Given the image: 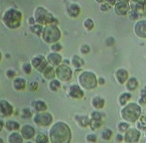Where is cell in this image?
Listing matches in <instances>:
<instances>
[{
    "mask_svg": "<svg viewBox=\"0 0 146 143\" xmlns=\"http://www.w3.org/2000/svg\"><path fill=\"white\" fill-rule=\"evenodd\" d=\"M50 139L52 143H58L61 141L60 138H70V132L67 125L63 123H57L51 128L50 131Z\"/></svg>",
    "mask_w": 146,
    "mask_h": 143,
    "instance_id": "cell-1",
    "label": "cell"
},
{
    "mask_svg": "<svg viewBox=\"0 0 146 143\" xmlns=\"http://www.w3.org/2000/svg\"><path fill=\"white\" fill-rule=\"evenodd\" d=\"M22 19V14L18 10L11 8L5 13L3 16V22L10 29H16L18 27Z\"/></svg>",
    "mask_w": 146,
    "mask_h": 143,
    "instance_id": "cell-2",
    "label": "cell"
},
{
    "mask_svg": "<svg viewBox=\"0 0 146 143\" xmlns=\"http://www.w3.org/2000/svg\"><path fill=\"white\" fill-rule=\"evenodd\" d=\"M34 19L40 25H55L56 19L42 7H38L34 13Z\"/></svg>",
    "mask_w": 146,
    "mask_h": 143,
    "instance_id": "cell-3",
    "label": "cell"
},
{
    "mask_svg": "<svg viewBox=\"0 0 146 143\" xmlns=\"http://www.w3.org/2000/svg\"><path fill=\"white\" fill-rule=\"evenodd\" d=\"M43 40L47 44H53L59 40L61 37V33L57 26L48 25L44 28L42 33Z\"/></svg>",
    "mask_w": 146,
    "mask_h": 143,
    "instance_id": "cell-4",
    "label": "cell"
},
{
    "mask_svg": "<svg viewBox=\"0 0 146 143\" xmlns=\"http://www.w3.org/2000/svg\"><path fill=\"white\" fill-rule=\"evenodd\" d=\"M52 121V117L50 113H42L37 114L34 118V122L36 124L42 126L50 125Z\"/></svg>",
    "mask_w": 146,
    "mask_h": 143,
    "instance_id": "cell-5",
    "label": "cell"
},
{
    "mask_svg": "<svg viewBox=\"0 0 146 143\" xmlns=\"http://www.w3.org/2000/svg\"><path fill=\"white\" fill-rule=\"evenodd\" d=\"M56 74L57 77L62 81H67L72 76V71L70 68L65 64L59 65L56 69Z\"/></svg>",
    "mask_w": 146,
    "mask_h": 143,
    "instance_id": "cell-6",
    "label": "cell"
},
{
    "mask_svg": "<svg viewBox=\"0 0 146 143\" xmlns=\"http://www.w3.org/2000/svg\"><path fill=\"white\" fill-rule=\"evenodd\" d=\"M146 1H131V3H133L134 5H131L132 11H133L135 15L138 17L139 16H145L146 15V5L143 4Z\"/></svg>",
    "mask_w": 146,
    "mask_h": 143,
    "instance_id": "cell-7",
    "label": "cell"
},
{
    "mask_svg": "<svg viewBox=\"0 0 146 143\" xmlns=\"http://www.w3.org/2000/svg\"><path fill=\"white\" fill-rule=\"evenodd\" d=\"M114 5V11L119 16H126L129 13V2L126 1H116Z\"/></svg>",
    "mask_w": 146,
    "mask_h": 143,
    "instance_id": "cell-8",
    "label": "cell"
},
{
    "mask_svg": "<svg viewBox=\"0 0 146 143\" xmlns=\"http://www.w3.org/2000/svg\"><path fill=\"white\" fill-rule=\"evenodd\" d=\"M134 33L135 35L142 39H146V21L141 20L135 24Z\"/></svg>",
    "mask_w": 146,
    "mask_h": 143,
    "instance_id": "cell-9",
    "label": "cell"
},
{
    "mask_svg": "<svg viewBox=\"0 0 146 143\" xmlns=\"http://www.w3.org/2000/svg\"><path fill=\"white\" fill-rule=\"evenodd\" d=\"M31 63H32V65L34 68L41 72H42L47 67L48 64L47 61L40 55L33 58L32 61H31Z\"/></svg>",
    "mask_w": 146,
    "mask_h": 143,
    "instance_id": "cell-10",
    "label": "cell"
},
{
    "mask_svg": "<svg viewBox=\"0 0 146 143\" xmlns=\"http://www.w3.org/2000/svg\"><path fill=\"white\" fill-rule=\"evenodd\" d=\"M13 113V108L6 100L0 101V113L3 116H9Z\"/></svg>",
    "mask_w": 146,
    "mask_h": 143,
    "instance_id": "cell-11",
    "label": "cell"
},
{
    "mask_svg": "<svg viewBox=\"0 0 146 143\" xmlns=\"http://www.w3.org/2000/svg\"><path fill=\"white\" fill-rule=\"evenodd\" d=\"M35 134V130L34 128L30 126V125H24L23 126L21 131V135L22 136L23 139H30L34 137Z\"/></svg>",
    "mask_w": 146,
    "mask_h": 143,
    "instance_id": "cell-12",
    "label": "cell"
},
{
    "mask_svg": "<svg viewBox=\"0 0 146 143\" xmlns=\"http://www.w3.org/2000/svg\"><path fill=\"white\" fill-rule=\"evenodd\" d=\"M47 62L52 66H58L62 61V57L57 53H51L47 55Z\"/></svg>",
    "mask_w": 146,
    "mask_h": 143,
    "instance_id": "cell-13",
    "label": "cell"
},
{
    "mask_svg": "<svg viewBox=\"0 0 146 143\" xmlns=\"http://www.w3.org/2000/svg\"><path fill=\"white\" fill-rule=\"evenodd\" d=\"M69 95L73 98H80L83 95V92L78 86L73 85L70 88Z\"/></svg>",
    "mask_w": 146,
    "mask_h": 143,
    "instance_id": "cell-14",
    "label": "cell"
},
{
    "mask_svg": "<svg viewBox=\"0 0 146 143\" xmlns=\"http://www.w3.org/2000/svg\"><path fill=\"white\" fill-rule=\"evenodd\" d=\"M80 12V8L76 4H71L67 8L68 15L72 17H77L79 15Z\"/></svg>",
    "mask_w": 146,
    "mask_h": 143,
    "instance_id": "cell-15",
    "label": "cell"
},
{
    "mask_svg": "<svg viewBox=\"0 0 146 143\" xmlns=\"http://www.w3.org/2000/svg\"><path fill=\"white\" fill-rule=\"evenodd\" d=\"M26 80L23 78H17L13 82V86L16 90H22L26 87Z\"/></svg>",
    "mask_w": 146,
    "mask_h": 143,
    "instance_id": "cell-16",
    "label": "cell"
},
{
    "mask_svg": "<svg viewBox=\"0 0 146 143\" xmlns=\"http://www.w3.org/2000/svg\"><path fill=\"white\" fill-rule=\"evenodd\" d=\"M8 142L9 143H23V138L18 132H13L9 136Z\"/></svg>",
    "mask_w": 146,
    "mask_h": 143,
    "instance_id": "cell-17",
    "label": "cell"
},
{
    "mask_svg": "<svg viewBox=\"0 0 146 143\" xmlns=\"http://www.w3.org/2000/svg\"><path fill=\"white\" fill-rule=\"evenodd\" d=\"M42 73L44 77L48 80L53 78L55 76V72L54 68L50 65H47V67L44 70Z\"/></svg>",
    "mask_w": 146,
    "mask_h": 143,
    "instance_id": "cell-18",
    "label": "cell"
},
{
    "mask_svg": "<svg viewBox=\"0 0 146 143\" xmlns=\"http://www.w3.org/2000/svg\"><path fill=\"white\" fill-rule=\"evenodd\" d=\"M5 127L8 131H16L19 130L20 125L18 123H17L16 121L8 120L6 122Z\"/></svg>",
    "mask_w": 146,
    "mask_h": 143,
    "instance_id": "cell-19",
    "label": "cell"
},
{
    "mask_svg": "<svg viewBox=\"0 0 146 143\" xmlns=\"http://www.w3.org/2000/svg\"><path fill=\"white\" fill-rule=\"evenodd\" d=\"M34 108L37 111H39V112H42V111H46L47 108V106L45 102H42V101H36V102H34Z\"/></svg>",
    "mask_w": 146,
    "mask_h": 143,
    "instance_id": "cell-20",
    "label": "cell"
},
{
    "mask_svg": "<svg viewBox=\"0 0 146 143\" xmlns=\"http://www.w3.org/2000/svg\"><path fill=\"white\" fill-rule=\"evenodd\" d=\"M72 62L73 65L76 67H80L83 65H84V62H83L82 59L80 57L76 56V55H75V56L73 57Z\"/></svg>",
    "mask_w": 146,
    "mask_h": 143,
    "instance_id": "cell-21",
    "label": "cell"
},
{
    "mask_svg": "<svg viewBox=\"0 0 146 143\" xmlns=\"http://www.w3.org/2000/svg\"><path fill=\"white\" fill-rule=\"evenodd\" d=\"M48 142V138L44 134H38L36 138V143H47Z\"/></svg>",
    "mask_w": 146,
    "mask_h": 143,
    "instance_id": "cell-22",
    "label": "cell"
},
{
    "mask_svg": "<svg viewBox=\"0 0 146 143\" xmlns=\"http://www.w3.org/2000/svg\"><path fill=\"white\" fill-rule=\"evenodd\" d=\"M31 30L33 31L34 33H35L37 36H40V35L42 33L43 31V27L42 26L40 25V24H36L34 25L33 27H31Z\"/></svg>",
    "mask_w": 146,
    "mask_h": 143,
    "instance_id": "cell-23",
    "label": "cell"
},
{
    "mask_svg": "<svg viewBox=\"0 0 146 143\" xmlns=\"http://www.w3.org/2000/svg\"><path fill=\"white\" fill-rule=\"evenodd\" d=\"M60 87V83L57 80H54L50 83L49 88L52 91H57Z\"/></svg>",
    "mask_w": 146,
    "mask_h": 143,
    "instance_id": "cell-24",
    "label": "cell"
},
{
    "mask_svg": "<svg viewBox=\"0 0 146 143\" xmlns=\"http://www.w3.org/2000/svg\"><path fill=\"white\" fill-rule=\"evenodd\" d=\"M83 26L85 27V28L87 30H92L93 29V27H94V23L92 19L90 18H87L86 19L84 22H83Z\"/></svg>",
    "mask_w": 146,
    "mask_h": 143,
    "instance_id": "cell-25",
    "label": "cell"
},
{
    "mask_svg": "<svg viewBox=\"0 0 146 143\" xmlns=\"http://www.w3.org/2000/svg\"><path fill=\"white\" fill-rule=\"evenodd\" d=\"M33 114L31 111L28 108H24L22 111V117L25 119H28L32 117Z\"/></svg>",
    "mask_w": 146,
    "mask_h": 143,
    "instance_id": "cell-26",
    "label": "cell"
},
{
    "mask_svg": "<svg viewBox=\"0 0 146 143\" xmlns=\"http://www.w3.org/2000/svg\"><path fill=\"white\" fill-rule=\"evenodd\" d=\"M105 4H102L100 6V9L102 11L106 12L107 11H109V10L111 8V5H109L108 1H105Z\"/></svg>",
    "mask_w": 146,
    "mask_h": 143,
    "instance_id": "cell-27",
    "label": "cell"
},
{
    "mask_svg": "<svg viewBox=\"0 0 146 143\" xmlns=\"http://www.w3.org/2000/svg\"><path fill=\"white\" fill-rule=\"evenodd\" d=\"M23 71L26 74H29L31 72V71H32V67H31V64L29 63L24 64L23 65Z\"/></svg>",
    "mask_w": 146,
    "mask_h": 143,
    "instance_id": "cell-28",
    "label": "cell"
},
{
    "mask_svg": "<svg viewBox=\"0 0 146 143\" xmlns=\"http://www.w3.org/2000/svg\"><path fill=\"white\" fill-rule=\"evenodd\" d=\"M51 50L54 52H58L60 51L62 49V46L59 43H55L51 46Z\"/></svg>",
    "mask_w": 146,
    "mask_h": 143,
    "instance_id": "cell-29",
    "label": "cell"
},
{
    "mask_svg": "<svg viewBox=\"0 0 146 143\" xmlns=\"http://www.w3.org/2000/svg\"><path fill=\"white\" fill-rule=\"evenodd\" d=\"M90 51V47L88 45L83 44L80 48V52L83 54H87Z\"/></svg>",
    "mask_w": 146,
    "mask_h": 143,
    "instance_id": "cell-30",
    "label": "cell"
},
{
    "mask_svg": "<svg viewBox=\"0 0 146 143\" xmlns=\"http://www.w3.org/2000/svg\"><path fill=\"white\" fill-rule=\"evenodd\" d=\"M29 87L31 90H36L38 87V83L36 81H33L29 83Z\"/></svg>",
    "mask_w": 146,
    "mask_h": 143,
    "instance_id": "cell-31",
    "label": "cell"
},
{
    "mask_svg": "<svg viewBox=\"0 0 146 143\" xmlns=\"http://www.w3.org/2000/svg\"><path fill=\"white\" fill-rule=\"evenodd\" d=\"M7 76L9 78H13L15 76V71H12V70H9V71H7Z\"/></svg>",
    "mask_w": 146,
    "mask_h": 143,
    "instance_id": "cell-32",
    "label": "cell"
},
{
    "mask_svg": "<svg viewBox=\"0 0 146 143\" xmlns=\"http://www.w3.org/2000/svg\"><path fill=\"white\" fill-rule=\"evenodd\" d=\"M29 23L30 24H32V25H34V23H35V20H34V18L33 17H30V19H29Z\"/></svg>",
    "mask_w": 146,
    "mask_h": 143,
    "instance_id": "cell-33",
    "label": "cell"
},
{
    "mask_svg": "<svg viewBox=\"0 0 146 143\" xmlns=\"http://www.w3.org/2000/svg\"><path fill=\"white\" fill-rule=\"evenodd\" d=\"M5 123L2 120H0V131L2 130V129L3 128V126H4Z\"/></svg>",
    "mask_w": 146,
    "mask_h": 143,
    "instance_id": "cell-34",
    "label": "cell"
},
{
    "mask_svg": "<svg viewBox=\"0 0 146 143\" xmlns=\"http://www.w3.org/2000/svg\"><path fill=\"white\" fill-rule=\"evenodd\" d=\"M0 143H4V141L1 138H0Z\"/></svg>",
    "mask_w": 146,
    "mask_h": 143,
    "instance_id": "cell-35",
    "label": "cell"
},
{
    "mask_svg": "<svg viewBox=\"0 0 146 143\" xmlns=\"http://www.w3.org/2000/svg\"><path fill=\"white\" fill-rule=\"evenodd\" d=\"M1 58H2V55H1V52H0V61H1Z\"/></svg>",
    "mask_w": 146,
    "mask_h": 143,
    "instance_id": "cell-36",
    "label": "cell"
},
{
    "mask_svg": "<svg viewBox=\"0 0 146 143\" xmlns=\"http://www.w3.org/2000/svg\"><path fill=\"white\" fill-rule=\"evenodd\" d=\"M27 143H32V142H27Z\"/></svg>",
    "mask_w": 146,
    "mask_h": 143,
    "instance_id": "cell-37",
    "label": "cell"
}]
</instances>
